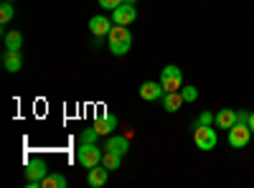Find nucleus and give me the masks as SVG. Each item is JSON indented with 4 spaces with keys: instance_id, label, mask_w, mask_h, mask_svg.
Returning <instances> with one entry per match:
<instances>
[{
    "instance_id": "6e6552de",
    "label": "nucleus",
    "mask_w": 254,
    "mask_h": 188,
    "mask_svg": "<svg viewBox=\"0 0 254 188\" xmlns=\"http://www.w3.org/2000/svg\"><path fill=\"white\" fill-rule=\"evenodd\" d=\"M112 20L107 18V15H94L92 20H89V31H92V36L94 38H102V36H110V31H112Z\"/></svg>"
},
{
    "instance_id": "b1692460",
    "label": "nucleus",
    "mask_w": 254,
    "mask_h": 188,
    "mask_svg": "<svg viewBox=\"0 0 254 188\" xmlns=\"http://www.w3.org/2000/svg\"><path fill=\"white\" fill-rule=\"evenodd\" d=\"M249 127H252V132H254V112L249 115Z\"/></svg>"
},
{
    "instance_id": "423d86ee",
    "label": "nucleus",
    "mask_w": 254,
    "mask_h": 188,
    "mask_svg": "<svg viewBox=\"0 0 254 188\" xmlns=\"http://www.w3.org/2000/svg\"><path fill=\"white\" fill-rule=\"evenodd\" d=\"M249 137H252V127L249 125H244V122H237L234 127H229V145L231 148H244V145L249 142Z\"/></svg>"
},
{
    "instance_id": "1a4fd4ad",
    "label": "nucleus",
    "mask_w": 254,
    "mask_h": 188,
    "mask_svg": "<svg viewBox=\"0 0 254 188\" xmlns=\"http://www.w3.org/2000/svg\"><path fill=\"white\" fill-rule=\"evenodd\" d=\"M137 92H140V97H142L145 102H155V99H160V97L165 94L163 84H158V81H145Z\"/></svg>"
},
{
    "instance_id": "f3484780",
    "label": "nucleus",
    "mask_w": 254,
    "mask_h": 188,
    "mask_svg": "<svg viewBox=\"0 0 254 188\" xmlns=\"http://www.w3.org/2000/svg\"><path fill=\"white\" fill-rule=\"evenodd\" d=\"M41 188H66V178L59 176V173H49L41 181Z\"/></svg>"
},
{
    "instance_id": "4be33fe9",
    "label": "nucleus",
    "mask_w": 254,
    "mask_h": 188,
    "mask_svg": "<svg viewBox=\"0 0 254 188\" xmlns=\"http://www.w3.org/2000/svg\"><path fill=\"white\" fill-rule=\"evenodd\" d=\"M122 3H125V0H99V5L107 8V10H115V8H120Z\"/></svg>"
},
{
    "instance_id": "2eb2a0df",
    "label": "nucleus",
    "mask_w": 254,
    "mask_h": 188,
    "mask_svg": "<svg viewBox=\"0 0 254 188\" xmlns=\"http://www.w3.org/2000/svg\"><path fill=\"white\" fill-rule=\"evenodd\" d=\"M216 125L221 130H229L237 125V110H219L216 112Z\"/></svg>"
},
{
    "instance_id": "9d476101",
    "label": "nucleus",
    "mask_w": 254,
    "mask_h": 188,
    "mask_svg": "<svg viewBox=\"0 0 254 188\" xmlns=\"http://www.w3.org/2000/svg\"><path fill=\"white\" fill-rule=\"evenodd\" d=\"M160 102H163V110H165V112H178L183 104H186V99H183L181 92H165V94L160 97Z\"/></svg>"
},
{
    "instance_id": "dca6fc26",
    "label": "nucleus",
    "mask_w": 254,
    "mask_h": 188,
    "mask_svg": "<svg viewBox=\"0 0 254 188\" xmlns=\"http://www.w3.org/2000/svg\"><path fill=\"white\" fill-rule=\"evenodd\" d=\"M102 165L110 171H117L122 165V155L120 153H112V150H104V158H102Z\"/></svg>"
},
{
    "instance_id": "0eeeda50",
    "label": "nucleus",
    "mask_w": 254,
    "mask_h": 188,
    "mask_svg": "<svg viewBox=\"0 0 254 188\" xmlns=\"http://www.w3.org/2000/svg\"><path fill=\"white\" fill-rule=\"evenodd\" d=\"M137 20V8L130 5V3H122L120 8L112 10V23L115 26H130Z\"/></svg>"
},
{
    "instance_id": "5701e85b",
    "label": "nucleus",
    "mask_w": 254,
    "mask_h": 188,
    "mask_svg": "<svg viewBox=\"0 0 254 188\" xmlns=\"http://www.w3.org/2000/svg\"><path fill=\"white\" fill-rule=\"evenodd\" d=\"M211 122H216V115H211V112H201L198 125H211Z\"/></svg>"
},
{
    "instance_id": "f8f14e48",
    "label": "nucleus",
    "mask_w": 254,
    "mask_h": 188,
    "mask_svg": "<svg viewBox=\"0 0 254 188\" xmlns=\"http://www.w3.org/2000/svg\"><path fill=\"white\" fill-rule=\"evenodd\" d=\"M94 127H97V132H99V135H112V132L117 130V117H115V115H110V112H104L102 117H97Z\"/></svg>"
},
{
    "instance_id": "412c9836",
    "label": "nucleus",
    "mask_w": 254,
    "mask_h": 188,
    "mask_svg": "<svg viewBox=\"0 0 254 188\" xmlns=\"http://www.w3.org/2000/svg\"><path fill=\"white\" fill-rule=\"evenodd\" d=\"M97 137H99L97 127H89V130H84V132H81V142H97Z\"/></svg>"
},
{
    "instance_id": "9b49d317",
    "label": "nucleus",
    "mask_w": 254,
    "mask_h": 188,
    "mask_svg": "<svg viewBox=\"0 0 254 188\" xmlns=\"http://www.w3.org/2000/svg\"><path fill=\"white\" fill-rule=\"evenodd\" d=\"M107 178H110V168H104V165H94V168H89L87 183L92 188H102L104 183H107Z\"/></svg>"
},
{
    "instance_id": "ddd939ff",
    "label": "nucleus",
    "mask_w": 254,
    "mask_h": 188,
    "mask_svg": "<svg viewBox=\"0 0 254 188\" xmlns=\"http://www.w3.org/2000/svg\"><path fill=\"white\" fill-rule=\"evenodd\" d=\"M104 150H112V153H120L125 155L130 150V142H127L125 135H107V142H104Z\"/></svg>"
},
{
    "instance_id": "4468645a",
    "label": "nucleus",
    "mask_w": 254,
    "mask_h": 188,
    "mask_svg": "<svg viewBox=\"0 0 254 188\" xmlns=\"http://www.w3.org/2000/svg\"><path fill=\"white\" fill-rule=\"evenodd\" d=\"M3 66H5V71H10V74L20 71V66H23L20 51H8V49H5V54H3Z\"/></svg>"
},
{
    "instance_id": "a878e982",
    "label": "nucleus",
    "mask_w": 254,
    "mask_h": 188,
    "mask_svg": "<svg viewBox=\"0 0 254 188\" xmlns=\"http://www.w3.org/2000/svg\"><path fill=\"white\" fill-rule=\"evenodd\" d=\"M8 3H13V0H8Z\"/></svg>"
},
{
    "instance_id": "f03ea898",
    "label": "nucleus",
    "mask_w": 254,
    "mask_h": 188,
    "mask_svg": "<svg viewBox=\"0 0 254 188\" xmlns=\"http://www.w3.org/2000/svg\"><path fill=\"white\" fill-rule=\"evenodd\" d=\"M104 150L97 148V142H79L76 148V160L84 165V168H94V165H102Z\"/></svg>"
},
{
    "instance_id": "6ab92c4d",
    "label": "nucleus",
    "mask_w": 254,
    "mask_h": 188,
    "mask_svg": "<svg viewBox=\"0 0 254 188\" xmlns=\"http://www.w3.org/2000/svg\"><path fill=\"white\" fill-rule=\"evenodd\" d=\"M13 15H15L13 5L8 3V0H3V3H0V23H3V26H8L10 20H13Z\"/></svg>"
},
{
    "instance_id": "20e7f679",
    "label": "nucleus",
    "mask_w": 254,
    "mask_h": 188,
    "mask_svg": "<svg viewBox=\"0 0 254 188\" xmlns=\"http://www.w3.org/2000/svg\"><path fill=\"white\" fill-rule=\"evenodd\" d=\"M160 84L165 92H181L183 89V71L176 64H168L160 74Z\"/></svg>"
},
{
    "instance_id": "393cba45",
    "label": "nucleus",
    "mask_w": 254,
    "mask_h": 188,
    "mask_svg": "<svg viewBox=\"0 0 254 188\" xmlns=\"http://www.w3.org/2000/svg\"><path fill=\"white\" fill-rule=\"evenodd\" d=\"M125 3H130V5H135V0H125Z\"/></svg>"
},
{
    "instance_id": "a211bd4d",
    "label": "nucleus",
    "mask_w": 254,
    "mask_h": 188,
    "mask_svg": "<svg viewBox=\"0 0 254 188\" xmlns=\"http://www.w3.org/2000/svg\"><path fill=\"white\" fill-rule=\"evenodd\" d=\"M20 46H23V36H20L18 31H8L5 33V49L8 51H20Z\"/></svg>"
},
{
    "instance_id": "f257e3e1",
    "label": "nucleus",
    "mask_w": 254,
    "mask_h": 188,
    "mask_svg": "<svg viewBox=\"0 0 254 188\" xmlns=\"http://www.w3.org/2000/svg\"><path fill=\"white\" fill-rule=\"evenodd\" d=\"M107 41H110V51L115 56H125L127 51H130V46H132V33H130L127 26H112Z\"/></svg>"
},
{
    "instance_id": "39448f33",
    "label": "nucleus",
    "mask_w": 254,
    "mask_h": 188,
    "mask_svg": "<svg viewBox=\"0 0 254 188\" xmlns=\"http://www.w3.org/2000/svg\"><path fill=\"white\" fill-rule=\"evenodd\" d=\"M193 140L198 145V150H214L216 142H219V135L211 125H196V132H193Z\"/></svg>"
},
{
    "instance_id": "aec40b11",
    "label": "nucleus",
    "mask_w": 254,
    "mask_h": 188,
    "mask_svg": "<svg viewBox=\"0 0 254 188\" xmlns=\"http://www.w3.org/2000/svg\"><path fill=\"white\" fill-rule=\"evenodd\" d=\"M181 94H183L186 102H196V99H198V89H196V87H183Z\"/></svg>"
},
{
    "instance_id": "7ed1b4c3",
    "label": "nucleus",
    "mask_w": 254,
    "mask_h": 188,
    "mask_svg": "<svg viewBox=\"0 0 254 188\" xmlns=\"http://www.w3.org/2000/svg\"><path fill=\"white\" fill-rule=\"evenodd\" d=\"M26 183L28 188H41V181L49 176V168H46V160L44 158H33L26 163Z\"/></svg>"
}]
</instances>
